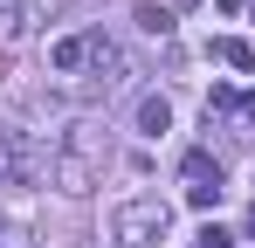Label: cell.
<instances>
[{
	"label": "cell",
	"mask_w": 255,
	"mask_h": 248,
	"mask_svg": "<svg viewBox=\"0 0 255 248\" xmlns=\"http://www.w3.org/2000/svg\"><path fill=\"white\" fill-rule=\"evenodd\" d=\"M172 228V207L166 200H125L118 214H111V242L118 248H159Z\"/></svg>",
	"instance_id": "6da1fadb"
},
{
	"label": "cell",
	"mask_w": 255,
	"mask_h": 248,
	"mask_svg": "<svg viewBox=\"0 0 255 248\" xmlns=\"http://www.w3.org/2000/svg\"><path fill=\"white\" fill-rule=\"evenodd\" d=\"M55 186H62V193H90V186H97V165L83 159V152H55Z\"/></svg>",
	"instance_id": "3957f363"
},
{
	"label": "cell",
	"mask_w": 255,
	"mask_h": 248,
	"mask_svg": "<svg viewBox=\"0 0 255 248\" xmlns=\"http://www.w3.org/2000/svg\"><path fill=\"white\" fill-rule=\"evenodd\" d=\"M235 124H242V138H255V90L242 97V104H235Z\"/></svg>",
	"instance_id": "7c38bea8"
},
{
	"label": "cell",
	"mask_w": 255,
	"mask_h": 248,
	"mask_svg": "<svg viewBox=\"0 0 255 248\" xmlns=\"http://www.w3.org/2000/svg\"><path fill=\"white\" fill-rule=\"evenodd\" d=\"M179 172H186V186H221V159H214V152H186Z\"/></svg>",
	"instance_id": "8992f818"
},
{
	"label": "cell",
	"mask_w": 255,
	"mask_h": 248,
	"mask_svg": "<svg viewBox=\"0 0 255 248\" xmlns=\"http://www.w3.org/2000/svg\"><path fill=\"white\" fill-rule=\"evenodd\" d=\"M200 248H235V235H228L221 221H207V228H200Z\"/></svg>",
	"instance_id": "8fae6325"
},
{
	"label": "cell",
	"mask_w": 255,
	"mask_h": 248,
	"mask_svg": "<svg viewBox=\"0 0 255 248\" xmlns=\"http://www.w3.org/2000/svg\"><path fill=\"white\" fill-rule=\"evenodd\" d=\"M21 21H28V0H0V41L21 35Z\"/></svg>",
	"instance_id": "52a82bcc"
},
{
	"label": "cell",
	"mask_w": 255,
	"mask_h": 248,
	"mask_svg": "<svg viewBox=\"0 0 255 248\" xmlns=\"http://www.w3.org/2000/svg\"><path fill=\"white\" fill-rule=\"evenodd\" d=\"M138 131H145V138L172 131V104H166V97H145V104H138Z\"/></svg>",
	"instance_id": "5b68a950"
},
{
	"label": "cell",
	"mask_w": 255,
	"mask_h": 248,
	"mask_svg": "<svg viewBox=\"0 0 255 248\" xmlns=\"http://www.w3.org/2000/svg\"><path fill=\"white\" fill-rule=\"evenodd\" d=\"M138 28H145V35H166V28H172V14H166V7H152V0H145V7H138Z\"/></svg>",
	"instance_id": "ba28073f"
},
{
	"label": "cell",
	"mask_w": 255,
	"mask_h": 248,
	"mask_svg": "<svg viewBox=\"0 0 255 248\" xmlns=\"http://www.w3.org/2000/svg\"><path fill=\"white\" fill-rule=\"evenodd\" d=\"M214 55H221L228 69H242V76H255V48H249L242 35H221V41H214Z\"/></svg>",
	"instance_id": "277c9868"
},
{
	"label": "cell",
	"mask_w": 255,
	"mask_h": 248,
	"mask_svg": "<svg viewBox=\"0 0 255 248\" xmlns=\"http://www.w3.org/2000/svg\"><path fill=\"white\" fill-rule=\"evenodd\" d=\"M186 200L200 207V214H214V207H221V186H186Z\"/></svg>",
	"instance_id": "30bf717a"
},
{
	"label": "cell",
	"mask_w": 255,
	"mask_h": 248,
	"mask_svg": "<svg viewBox=\"0 0 255 248\" xmlns=\"http://www.w3.org/2000/svg\"><path fill=\"white\" fill-rule=\"evenodd\" d=\"M221 7H228V14H242V7H249V0H221Z\"/></svg>",
	"instance_id": "4fadbf2b"
},
{
	"label": "cell",
	"mask_w": 255,
	"mask_h": 248,
	"mask_svg": "<svg viewBox=\"0 0 255 248\" xmlns=\"http://www.w3.org/2000/svg\"><path fill=\"white\" fill-rule=\"evenodd\" d=\"M90 55H97V35H62L55 48H48V69H55V76H76Z\"/></svg>",
	"instance_id": "7a4b0ae2"
},
{
	"label": "cell",
	"mask_w": 255,
	"mask_h": 248,
	"mask_svg": "<svg viewBox=\"0 0 255 248\" xmlns=\"http://www.w3.org/2000/svg\"><path fill=\"white\" fill-rule=\"evenodd\" d=\"M249 242H255V214H249Z\"/></svg>",
	"instance_id": "5bb4252c"
},
{
	"label": "cell",
	"mask_w": 255,
	"mask_h": 248,
	"mask_svg": "<svg viewBox=\"0 0 255 248\" xmlns=\"http://www.w3.org/2000/svg\"><path fill=\"white\" fill-rule=\"evenodd\" d=\"M249 14H255V0H249Z\"/></svg>",
	"instance_id": "9a60e30c"
},
{
	"label": "cell",
	"mask_w": 255,
	"mask_h": 248,
	"mask_svg": "<svg viewBox=\"0 0 255 248\" xmlns=\"http://www.w3.org/2000/svg\"><path fill=\"white\" fill-rule=\"evenodd\" d=\"M235 104H242V97H235V90H228V83H214V90H207V118H214V111H221V118H228V111H235Z\"/></svg>",
	"instance_id": "9c48e42d"
}]
</instances>
